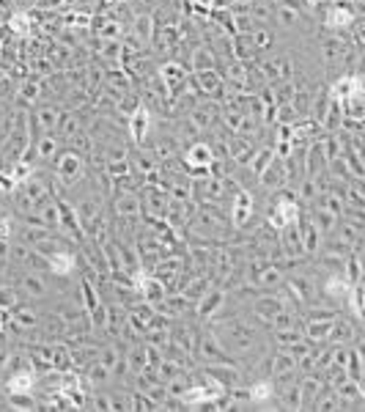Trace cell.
<instances>
[{"instance_id":"6da1fadb","label":"cell","mask_w":365,"mask_h":412,"mask_svg":"<svg viewBox=\"0 0 365 412\" xmlns=\"http://www.w3.org/2000/svg\"><path fill=\"white\" fill-rule=\"evenodd\" d=\"M206 327L220 341V346L234 358L239 365L242 363H256L266 355V341L256 330V325H250L242 316H214L206 322Z\"/></svg>"},{"instance_id":"d4e9b609","label":"cell","mask_w":365,"mask_h":412,"mask_svg":"<svg viewBox=\"0 0 365 412\" xmlns=\"http://www.w3.org/2000/svg\"><path fill=\"white\" fill-rule=\"evenodd\" d=\"M190 300L184 297L182 291H173V294H165V300L159 303V305H154L156 313H162L165 319H184L187 316V310H190Z\"/></svg>"},{"instance_id":"8fae6325","label":"cell","mask_w":365,"mask_h":412,"mask_svg":"<svg viewBox=\"0 0 365 412\" xmlns=\"http://www.w3.org/2000/svg\"><path fill=\"white\" fill-rule=\"evenodd\" d=\"M231 226L236 231H245L250 226V220H256V198L247 193V190H236L231 195V214H228Z\"/></svg>"},{"instance_id":"836d02e7","label":"cell","mask_w":365,"mask_h":412,"mask_svg":"<svg viewBox=\"0 0 365 412\" xmlns=\"http://www.w3.org/2000/svg\"><path fill=\"white\" fill-rule=\"evenodd\" d=\"M132 33L140 44H149L154 39V17L151 14H137L135 17V25H132Z\"/></svg>"},{"instance_id":"d6986e66","label":"cell","mask_w":365,"mask_h":412,"mask_svg":"<svg viewBox=\"0 0 365 412\" xmlns=\"http://www.w3.org/2000/svg\"><path fill=\"white\" fill-rule=\"evenodd\" d=\"M259 184L266 190V193H278V190H283V187H288V174H286V165H283V159H272L264 171H261L259 176Z\"/></svg>"},{"instance_id":"7bdbcfd3","label":"cell","mask_w":365,"mask_h":412,"mask_svg":"<svg viewBox=\"0 0 365 412\" xmlns=\"http://www.w3.org/2000/svg\"><path fill=\"white\" fill-rule=\"evenodd\" d=\"M8 358H11V349L6 344H0V374L8 371Z\"/></svg>"},{"instance_id":"d590c367","label":"cell","mask_w":365,"mask_h":412,"mask_svg":"<svg viewBox=\"0 0 365 412\" xmlns=\"http://www.w3.org/2000/svg\"><path fill=\"white\" fill-rule=\"evenodd\" d=\"M313 88H297L294 91V97H291V107H294V113H297V119H308V113H311V104H313Z\"/></svg>"},{"instance_id":"44dd1931","label":"cell","mask_w":365,"mask_h":412,"mask_svg":"<svg viewBox=\"0 0 365 412\" xmlns=\"http://www.w3.org/2000/svg\"><path fill=\"white\" fill-rule=\"evenodd\" d=\"M349 289L352 284L346 281V275H324V281L318 284V291L333 303V308L346 305V297H349Z\"/></svg>"},{"instance_id":"ac0fdd59","label":"cell","mask_w":365,"mask_h":412,"mask_svg":"<svg viewBox=\"0 0 365 412\" xmlns=\"http://www.w3.org/2000/svg\"><path fill=\"white\" fill-rule=\"evenodd\" d=\"M156 78L162 80L168 88H171V99L182 91V85L187 83L190 78V72H187V66L179 63V61H165V63H159V69H156Z\"/></svg>"},{"instance_id":"cb8c5ba5","label":"cell","mask_w":365,"mask_h":412,"mask_svg":"<svg viewBox=\"0 0 365 412\" xmlns=\"http://www.w3.org/2000/svg\"><path fill=\"white\" fill-rule=\"evenodd\" d=\"M264 371H266V377H283V374H294L297 371V358L288 352V349H278V352H272L266 360H264Z\"/></svg>"},{"instance_id":"4316f807","label":"cell","mask_w":365,"mask_h":412,"mask_svg":"<svg viewBox=\"0 0 365 412\" xmlns=\"http://www.w3.org/2000/svg\"><path fill=\"white\" fill-rule=\"evenodd\" d=\"M30 152H36L39 162H52L58 152H61V140L55 138V132H42L33 143H30Z\"/></svg>"},{"instance_id":"7402d4cb","label":"cell","mask_w":365,"mask_h":412,"mask_svg":"<svg viewBox=\"0 0 365 412\" xmlns=\"http://www.w3.org/2000/svg\"><path fill=\"white\" fill-rule=\"evenodd\" d=\"M47 258V272L55 275V278H69V275H75V269H78V253L75 250H69V248H63V250H55L50 253Z\"/></svg>"},{"instance_id":"1f68e13d","label":"cell","mask_w":365,"mask_h":412,"mask_svg":"<svg viewBox=\"0 0 365 412\" xmlns=\"http://www.w3.org/2000/svg\"><path fill=\"white\" fill-rule=\"evenodd\" d=\"M52 234L50 229H44V226H39V223H25L23 220V229H20V242H25L30 248H36L39 242H44V239H50Z\"/></svg>"},{"instance_id":"8d00e7d4","label":"cell","mask_w":365,"mask_h":412,"mask_svg":"<svg viewBox=\"0 0 365 412\" xmlns=\"http://www.w3.org/2000/svg\"><path fill=\"white\" fill-rule=\"evenodd\" d=\"M272 6H275V3H269V0H253V3L247 6V14H250L253 23L266 25V23H272Z\"/></svg>"},{"instance_id":"277c9868","label":"cell","mask_w":365,"mask_h":412,"mask_svg":"<svg viewBox=\"0 0 365 412\" xmlns=\"http://www.w3.org/2000/svg\"><path fill=\"white\" fill-rule=\"evenodd\" d=\"M52 162H55V181L61 187H78L80 181L88 176L85 157L72 152V149H61Z\"/></svg>"},{"instance_id":"5bb4252c","label":"cell","mask_w":365,"mask_h":412,"mask_svg":"<svg viewBox=\"0 0 365 412\" xmlns=\"http://www.w3.org/2000/svg\"><path fill=\"white\" fill-rule=\"evenodd\" d=\"M192 80H195V85H198V94H201V97L223 102V97H225V91H228V88H225V80L220 78V72H217V69L192 72Z\"/></svg>"},{"instance_id":"ee69618b","label":"cell","mask_w":365,"mask_h":412,"mask_svg":"<svg viewBox=\"0 0 365 412\" xmlns=\"http://www.w3.org/2000/svg\"><path fill=\"white\" fill-rule=\"evenodd\" d=\"M0 390H3V382H0Z\"/></svg>"},{"instance_id":"ba28073f","label":"cell","mask_w":365,"mask_h":412,"mask_svg":"<svg viewBox=\"0 0 365 412\" xmlns=\"http://www.w3.org/2000/svg\"><path fill=\"white\" fill-rule=\"evenodd\" d=\"M363 341V322L352 319V316H335L333 325H330V338L327 344H335V346H352V344H360Z\"/></svg>"},{"instance_id":"d6a6232c","label":"cell","mask_w":365,"mask_h":412,"mask_svg":"<svg viewBox=\"0 0 365 412\" xmlns=\"http://www.w3.org/2000/svg\"><path fill=\"white\" fill-rule=\"evenodd\" d=\"M82 371H85V377H82V380H85L91 387H99V385H104V382H110V380H113V371H110L107 365H102L99 360L88 363Z\"/></svg>"},{"instance_id":"52a82bcc","label":"cell","mask_w":365,"mask_h":412,"mask_svg":"<svg viewBox=\"0 0 365 412\" xmlns=\"http://www.w3.org/2000/svg\"><path fill=\"white\" fill-rule=\"evenodd\" d=\"M192 305H195V308H192V310H195V319L206 325V322H211L214 316H220V313H223V308L228 305V289L211 284L206 291H204V294H201V297L192 303Z\"/></svg>"},{"instance_id":"4fadbf2b","label":"cell","mask_w":365,"mask_h":412,"mask_svg":"<svg viewBox=\"0 0 365 412\" xmlns=\"http://www.w3.org/2000/svg\"><path fill=\"white\" fill-rule=\"evenodd\" d=\"M61 116H63V110H61L58 104H39V107H33V110L27 113V127H30V132L39 129V135H42V132H55ZM39 135H36V138H39ZM36 138H33V140H36Z\"/></svg>"},{"instance_id":"7c38bea8","label":"cell","mask_w":365,"mask_h":412,"mask_svg":"<svg viewBox=\"0 0 365 412\" xmlns=\"http://www.w3.org/2000/svg\"><path fill=\"white\" fill-rule=\"evenodd\" d=\"M220 113H223V102L217 99H201L190 110V124L198 132H209L211 127L220 124Z\"/></svg>"},{"instance_id":"30bf717a","label":"cell","mask_w":365,"mask_h":412,"mask_svg":"<svg viewBox=\"0 0 365 412\" xmlns=\"http://www.w3.org/2000/svg\"><path fill=\"white\" fill-rule=\"evenodd\" d=\"M354 23H357V8L352 6V0H333L327 6L324 25L330 28L333 33H346Z\"/></svg>"},{"instance_id":"8992f818","label":"cell","mask_w":365,"mask_h":412,"mask_svg":"<svg viewBox=\"0 0 365 412\" xmlns=\"http://www.w3.org/2000/svg\"><path fill=\"white\" fill-rule=\"evenodd\" d=\"M192 358L198 365H209V363H236L223 346H220V341L214 338V333L204 327V330H198V338H195V346H192Z\"/></svg>"},{"instance_id":"60d3db41","label":"cell","mask_w":365,"mask_h":412,"mask_svg":"<svg viewBox=\"0 0 365 412\" xmlns=\"http://www.w3.org/2000/svg\"><path fill=\"white\" fill-rule=\"evenodd\" d=\"M33 17L25 14V11H17L14 17H11V30L14 33H20V36H30V30H33V23H30Z\"/></svg>"},{"instance_id":"e0dca14e","label":"cell","mask_w":365,"mask_h":412,"mask_svg":"<svg viewBox=\"0 0 365 412\" xmlns=\"http://www.w3.org/2000/svg\"><path fill=\"white\" fill-rule=\"evenodd\" d=\"M17 278V286L20 291L30 297V300H44L50 294V286H47V278L44 272H33V269H25V272H11Z\"/></svg>"},{"instance_id":"7a4b0ae2","label":"cell","mask_w":365,"mask_h":412,"mask_svg":"<svg viewBox=\"0 0 365 412\" xmlns=\"http://www.w3.org/2000/svg\"><path fill=\"white\" fill-rule=\"evenodd\" d=\"M8 195H11L14 209H17L20 214H33L44 201H50L52 198V187H50V181L42 179V174H33L30 179L20 181Z\"/></svg>"},{"instance_id":"f35d334b","label":"cell","mask_w":365,"mask_h":412,"mask_svg":"<svg viewBox=\"0 0 365 412\" xmlns=\"http://www.w3.org/2000/svg\"><path fill=\"white\" fill-rule=\"evenodd\" d=\"M311 410H324V412L340 410V401H338V396H335V390H333V387H324V390L316 396Z\"/></svg>"},{"instance_id":"f1b7e54d","label":"cell","mask_w":365,"mask_h":412,"mask_svg":"<svg viewBox=\"0 0 365 412\" xmlns=\"http://www.w3.org/2000/svg\"><path fill=\"white\" fill-rule=\"evenodd\" d=\"M217 52L211 44H195L190 50V72H204V69H217Z\"/></svg>"},{"instance_id":"ffe728a7","label":"cell","mask_w":365,"mask_h":412,"mask_svg":"<svg viewBox=\"0 0 365 412\" xmlns=\"http://www.w3.org/2000/svg\"><path fill=\"white\" fill-rule=\"evenodd\" d=\"M297 226H299V239H302V253H305V256H318L321 242H324V234L313 226V220L305 214V209H302Z\"/></svg>"},{"instance_id":"e575fe53","label":"cell","mask_w":365,"mask_h":412,"mask_svg":"<svg viewBox=\"0 0 365 412\" xmlns=\"http://www.w3.org/2000/svg\"><path fill=\"white\" fill-rule=\"evenodd\" d=\"M272 338H275L278 349H294L297 344L305 341L299 327H280V330H272Z\"/></svg>"},{"instance_id":"9c48e42d","label":"cell","mask_w":365,"mask_h":412,"mask_svg":"<svg viewBox=\"0 0 365 412\" xmlns=\"http://www.w3.org/2000/svg\"><path fill=\"white\" fill-rule=\"evenodd\" d=\"M198 374L211 380L214 385H220L223 390L234 385H242V365L239 363H209V365H198Z\"/></svg>"},{"instance_id":"2e32d148","label":"cell","mask_w":365,"mask_h":412,"mask_svg":"<svg viewBox=\"0 0 365 412\" xmlns=\"http://www.w3.org/2000/svg\"><path fill=\"white\" fill-rule=\"evenodd\" d=\"M259 69L266 83H286L297 78V66L291 58H266L259 63Z\"/></svg>"},{"instance_id":"74e56055","label":"cell","mask_w":365,"mask_h":412,"mask_svg":"<svg viewBox=\"0 0 365 412\" xmlns=\"http://www.w3.org/2000/svg\"><path fill=\"white\" fill-rule=\"evenodd\" d=\"M250 39H253V47H256V55L259 52H269L272 50V44H275V33L269 30V28H253L250 30Z\"/></svg>"},{"instance_id":"ab89813d","label":"cell","mask_w":365,"mask_h":412,"mask_svg":"<svg viewBox=\"0 0 365 412\" xmlns=\"http://www.w3.org/2000/svg\"><path fill=\"white\" fill-rule=\"evenodd\" d=\"M272 159H275V152H272L269 146H264V149H256V154L250 157L247 168H250V174H253V176H259L261 171H264V168H266Z\"/></svg>"},{"instance_id":"4dcf8cb0","label":"cell","mask_w":365,"mask_h":412,"mask_svg":"<svg viewBox=\"0 0 365 412\" xmlns=\"http://www.w3.org/2000/svg\"><path fill=\"white\" fill-rule=\"evenodd\" d=\"M130 168L137 179H146L149 174L159 171V159L154 157V152H143V149H140V152L130 154Z\"/></svg>"},{"instance_id":"603a6c76","label":"cell","mask_w":365,"mask_h":412,"mask_svg":"<svg viewBox=\"0 0 365 412\" xmlns=\"http://www.w3.org/2000/svg\"><path fill=\"white\" fill-rule=\"evenodd\" d=\"M36 371L33 365H20V368H11L8 371V380H6V390L8 393H36Z\"/></svg>"},{"instance_id":"83f0119b","label":"cell","mask_w":365,"mask_h":412,"mask_svg":"<svg viewBox=\"0 0 365 412\" xmlns=\"http://www.w3.org/2000/svg\"><path fill=\"white\" fill-rule=\"evenodd\" d=\"M330 325H333V319H305L302 322V338L313 344V346H321V344H327V338H330Z\"/></svg>"},{"instance_id":"b9f144b4","label":"cell","mask_w":365,"mask_h":412,"mask_svg":"<svg viewBox=\"0 0 365 412\" xmlns=\"http://www.w3.org/2000/svg\"><path fill=\"white\" fill-rule=\"evenodd\" d=\"M39 91H42V80L36 78V80H27L25 85H23V91H20V99L23 102H36L39 99Z\"/></svg>"},{"instance_id":"3957f363","label":"cell","mask_w":365,"mask_h":412,"mask_svg":"<svg viewBox=\"0 0 365 412\" xmlns=\"http://www.w3.org/2000/svg\"><path fill=\"white\" fill-rule=\"evenodd\" d=\"M286 308H297V305H294V300H291L288 294H283V291L266 289V291L250 297V313L256 316V322H261L264 327L272 322V316H278L280 310H286Z\"/></svg>"},{"instance_id":"5b68a950","label":"cell","mask_w":365,"mask_h":412,"mask_svg":"<svg viewBox=\"0 0 365 412\" xmlns=\"http://www.w3.org/2000/svg\"><path fill=\"white\" fill-rule=\"evenodd\" d=\"M283 284H286L288 297L294 300L297 308H308V305L316 303V297H318V278H316V272L291 269Z\"/></svg>"},{"instance_id":"f546056e","label":"cell","mask_w":365,"mask_h":412,"mask_svg":"<svg viewBox=\"0 0 365 412\" xmlns=\"http://www.w3.org/2000/svg\"><path fill=\"white\" fill-rule=\"evenodd\" d=\"M250 390V401H253V407H272V401H275V380L272 377H261L256 380L253 385L247 387Z\"/></svg>"},{"instance_id":"484cf974","label":"cell","mask_w":365,"mask_h":412,"mask_svg":"<svg viewBox=\"0 0 365 412\" xmlns=\"http://www.w3.org/2000/svg\"><path fill=\"white\" fill-rule=\"evenodd\" d=\"M324 377H321V371H311V374H305V377H299V396H302V410H311L313 401H316V396L324 390Z\"/></svg>"},{"instance_id":"9a60e30c","label":"cell","mask_w":365,"mask_h":412,"mask_svg":"<svg viewBox=\"0 0 365 412\" xmlns=\"http://www.w3.org/2000/svg\"><path fill=\"white\" fill-rule=\"evenodd\" d=\"M127 132L135 140V146H146V138L151 132V110L140 102L130 116H127Z\"/></svg>"}]
</instances>
